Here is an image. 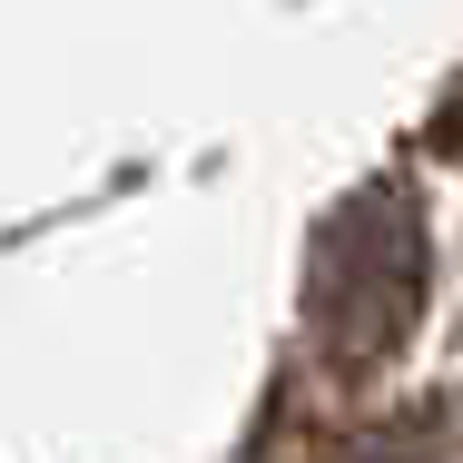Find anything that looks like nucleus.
I'll list each match as a JSON object with an SVG mask.
<instances>
[{
    "label": "nucleus",
    "mask_w": 463,
    "mask_h": 463,
    "mask_svg": "<svg viewBox=\"0 0 463 463\" xmlns=\"http://www.w3.org/2000/svg\"><path fill=\"white\" fill-rule=\"evenodd\" d=\"M414 306H424V217L404 187H365L316 247L306 326L345 374H365L414 335Z\"/></svg>",
    "instance_id": "f257e3e1"
},
{
    "label": "nucleus",
    "mask_w": 463,
    "mask_h": 463,
    "mask_svg": "<svg viewBox=\"0 0 463 463\" xmlns=\"http://www.w3.org/2000/svg\"><path fill=\"white\" fill-rule=\"evenodd\" d=\"M335 463H444V434H434L424 414H404V424H374V434H355Z\"/></svg>",
    "instance_id": "f03ea898"
}]
</instances>
